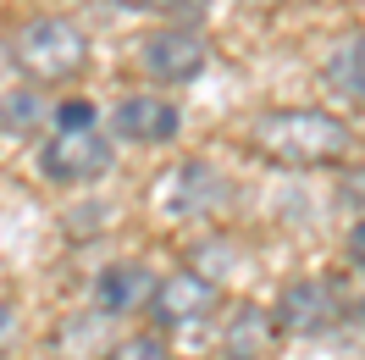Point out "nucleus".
<instances>
[{
  "mask_svg": "<svg viewBox=\"0 0 365 360\" xmlns=\"http://www.w3.org/2000/svg\"><path fill=\"white\" fill-rule=\"evenodd\" d=\"M250 144L255 156L277 161V166H332L354 150V128L321 106H288V111L260 116L250 128Z\"/></svg>",
  "mask_w": 365,
  "mask_h": 360,
  "instance_id": "1",
  "label": "nucleus"
},
{
  "mask_svg": "<svg viewBox=\"0 0 365 360\" xmlns=\"http://www.w3.org/2000/svg\"><path fill=\"white\" fill-rule=\"evenodd\" d=\"M11 61L34 84H67L89 67V39L72 17H34L11 39Z\"/></svg>",
  "mask_w": 365,
  "mask_h": 360,
  "instance_id": "2",
  "label": "nucleus"
},
{
  "mask_svg": "<svg viewBox=\"0 0 365 360\" xmlns=\"http://www.w3.org/2000/svg\"><path fill=\"white\" fill-rule=\"evenodd\" d=\"M39 166H45L50 183H94L111 172V139L100 134V122L89 128H56L39 150Z\"/></svg>",
  "mask_w": 365,
  "mask_h": 360,
  "instance_id": "3",
  "label": "nucleus"
},
{
  "mask_svg": "<svg viewBox=\"0 0 365 360\" xmlns=\"http://www.w3.org/2000/svg\"><path fill=\"white\" fill-rule=\"evenodd\" d=\"M216 305H222V289L210 277H200V271H172L150 294V316H155L160 333H188L205 316H216Z\"/></svg>",
  "mask_w": 365,
  "mask_h": 360,
  "instance_id": "4",
  "label": "nucleus"
},
{
  "mask_svg": "<svg viewBox=\"0 0 365 360\" xmlns=\"http://www.w3.org/2000/svg\"><path fill=\"white\" fill-rule=\"evenodd\" d=\"M205 39L194 34V28H160V34H150L144 45H138V61H144V72L155 78V84H188V78H200L205 72Z\"/></svg>",
  "mask_w": 365,
  "mask_h": 360,
  "instance_id": "5",
  "label": "nucleus"
},
{
  "mask_svg": "<svg viewBox=\"0 0 365 360\" xmlns=\"http://www.w3.org/2000/svg\"><path fill=\"white\" fill-rule=\"evenodd\" d=\"M338 289L327 283V277H299V283H288V289L277 294V333H299V338H310V333H327L332 321H338Z\"/></svg>",
  "mask_w": 365,
  "mask_h": 360,
  "instance_id": "6",
  "label": "nucleus"
},
{
  "mask_svg": "<svg viewBox=\"0 0 365 360\" xmlns=\"http://www.w3.org/2000/svg\"><path fill=\"white\" fill-rule=\"evenodd\" d=\"M150 294H155V271L144 261H116L94 283V311L100 316H138L150 305Z\"/></svg>",
  "mask_w": 365,
  "mask_h": 360,
  "instance_id": "7",
  "label": "nucleus"
},
{
  "mask_svg": "<svg viewBox=\"0 0 365 360\" xmlns=\"http://www.w3.org/2000/svg\"><path fill=\"white\" fill-rule=\"evenodd\" d=\"M116 139H133V144H172L182 128V116L172 100H160V94H133V100H122L116 106Z\"/></svg>",
  "mask_w": 365,
  "mask_h": 360,
  "instance_id": "8",
  "label": "nucleus"
},
{
  "mask_svg": "<svg viewBox=\"0 0 365 360\" xmlns=\"http://www.w3.org/2000/svg\"><path fill=\"white\" fill-rule=\"evenodd\" d=\"M222 200V178L210 172L205 161H182L160 178V205L166 216H205L210 205Z\"/></svg>",
  "mask_w": 365,
  "mask_h": 360,
  "instance_id": "9",
  "label": "nucleus"
},
{
  "mask_svg": "<svg viewBox=\"0 0 365 360\" xmlns=\"http://www.w3.org/2000/svg\"><path fill=\"white\" fill-rule=\"evenodd\" d=\"M277 344V321L260 305H238L227 316V338H222V360H266Z\"/></svg>",
  "mask_w": 365,
  "mask_h": 360,
  "instance_id": "10",
  "label": "nucleus"
},
{
  "mask_svg": "<svg viewBox=\"0 0 365 360\" xmlns=\"http://www.w3.org/2000/svg\"><path fill=\"white\" fill-rule=\"evenodd\" d=\"M327 84L349 100H365V34H343L327 56Z\"/></svg>",
  "mask_w": 365,
  "mask_h": 360,
  "instance_id": "11",
  "label": "nucleus"
},
{
  "mask_svg": "<svg viewBox=\"0 0 365 360\" xmlns=\"http://www.w3.org/2000/svg\"><path fill=\"white\" fill-rule=\"evenodd\" d=\"M45 116H50V106H45L39 89H11L0 100V128H6V134H34Z\"/></svg>",
  "mask_w": 365,
  "mask_h": 360,
  "instance_id": "12",
  "label": "nucleus"
},
{
  "mask_svg": "<svg viewBox=\"0 0 365 360\" xmlns=\"http://www.w3.org/2000/svg\"><path fill=\"white\" fill-rule=\"evenodd\" d=\"M100 360H172V344L160 333H128V338H116Z\"/></svg>",
  "mask_w": 365,
  "mask_h": 360,
  "instance_id": "13",
  "label": "nucleus"
},
{
  "mask_svg": "<svg viewBox=\"0 0 365 360\" xmlns=\"http://www.w3.org/2000/svg\"><path fill=\"white\" fill-rule=\"evenodd\" d=\"M128 11H155V17H200L205 0H116Z\"/></svg>",
  "mask_w": 365,
  "mask_h": 360,
  "instance_id": "14",
  "label": "nucleus"
},
{
  "mask_svg": "<svg viewBox=\"0 0 365 360\" xmlns=\"http://www.w3.org/2000/svg\"><path fill=\"white\" fill-rule=\"evenodd\" d=\"M89 122H94V106H83V100H72V106L56 111V128H89Z\"/></svg>",
  "mask_w": 365,
  "mask_h": 360,
  "instance_id": "15",
  "label": "nucleus"
},
{
  "mask_svg": "<svg viewBox=\"0 0 365 360\" xmlns=\"http://www.w3.org/2000/svg\"><path fill=\"white\" fill-rule=\"evenodd\" d=\"M11 338H17V305H11V299H0V355L11 349Z\"/></svg>",
  "mask_w": 365,
  "mask_h": 360,
  "instance_id": "16",
  "label": "nucleus"
},
{
  "mask_svg": "<svg viewBox=\"0 0 365 360\" xmlns=\"http://www.w3.org/2000/svg\"><path fill=\"white\" fill-rule=\"evenodd\" d=\"M343 249H349V261H354V266L365 271V216H360L354 227H349V244H343Z\"/></svg>",
  "mask_w": 365,
  "mask_h": 360,
  "instance_id": "17",
  "label": "nucleus"
},
{
  "mask_svg": "<svg viewBox=\"0 0 365 360\" xmlns=\"http://www.w3.org/2000/svg\"><path fill=\"white\" fill-rule=\"evenodd\" d=\"M343 200H349V205H365V172L343 178Z\"/></svg>",
  "mask_w": 365,
  "mask_h": 360,
  "instance_id": "18",
  "label": "nucleus"
}]
</instances>
